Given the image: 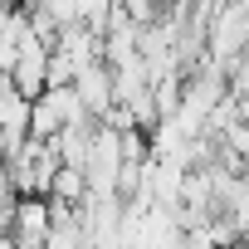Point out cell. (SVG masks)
Segmentation results:
<instances>
[{
    "mask_svg": "<svg viewBox=\"0 0 249 249\" xmlns=\"http://www.w3.org/2000/svg\"><path fill=\"white\" fill-rule=\"evenodd\" d=\"M0 166H5L15 196H49L54 171H59L64 161H59V152H54L49 137H25L20 147H10L5 157H0Z\"/></svg>",
    "mask_w": 249,
    "mask_h": 249,
    "instance_id": "6da1fadb",
    "label": "cell"
},
{
    "mask_svg": "<svg viewBox=\"0 0 249 249\" xmlns=\"http://www.w3.org/2000/svg\"><path fill=\"white\" fill-rule=\"evenodd\" d=\"M249 49V20H244V0H225V5L215 10L210 30H205V59L220 64L230 73V64Z\"/></svg>",
    "mask_w": 249,
    "mask_h": 249,
    "instance_id": "7a4b0ae2",
    "label": "cell"
},
{
    "mask_svg": "<svg viewBox=\"0 0 249 249\" xmlns=\"http://www.w3.org/2000/svg\"><path fill=\"white\" fill-rule=\"evenodd\" d=\"M88 117L73 83H49L39 98H30V137H54L59 127H69V122Z\"/></svg>",
    "mask_w": 249,
    "mask_h": 249,
    "instance_id": "3957f363",
    "label": "cell"
},
{
    "mask_svg": "<svg viewBox=\"0 0 249 249\" xmlns=\"http://www.w3.org/2000/svg\"><path fill=\"white\" fill-rule=\"evenodd\" d=\"M10 83L25 93V98H39L49 88V39H39L35 30L20 35V54L10 64Z\"/></svg>",
    "mask_w": 249,
    "mask_h": 249,
    "instance_id": "277c9868",
    "label": "cell"
},
{
    "mask_svg": "<svg viewBox=\"0 0 249 249\" xmlns=\"http://www.w3.org/2000/svg\"><path fill=\"white\" fill-rule=\"evenodd\" d=\"M88 249H122V196H83Z\"/></svg>",
    "mask_w": 249,
    "mask_h": 249,
    "instance_id": "5b68a950",
    "label": "cell"
},
{
    "mask_svg": "<svg viewBox=\"0 0 249 249\" xmlns=\"http://www.w3.org/2000/svg\"><path fill=\"white\" fill-rule=\"evenodd\" d=\"M49 220H54L49 196H15V205H10V239H15V244H35V249H44Z\"/></svg>",
    "mask_w": 249,
    "mask_h": 249,
    "instance_id": "8992f818",
    "label": "cell"
},
{
    "mask_svg": "<svg viewBox=\"0 0 249 249\" xmlns=\"http://www.w3.org/2000/svg\"><path fill=\"white\" fill-rule=\"evenodd\" d=\"M73 93H78V103H83V112L88 117H107L112 112V103H117V93H112V69L98 59V64H83L78 73H73Z\"/></svg>",
    "mask_w": 249,
    "mask_h": 249,
    "instance_id": "52a82bcc",
    "label": "cell"
},
{
    "mask_svg": "<svg viewBox=\"0 0 249 249\" xmlns=\"http://www.w3.org/2000/svg\"><path fill=\"white\" fill-rule=\"evenodd\" d=\"M83 196H88L83 166H59V171H54V186H49V200H69V205H83Z\"/></svg>",
    "mask_w": 249,
    "mask_h": 249,
    "instance_id": "ba28073f",
    "label": "cell"
},
{
    "mask_svg": "<svg viewBox=\"0 0 249 249\" xmlns=\"http://www.w3.org/2000/svg\"><path fill=\"white\" fill-rule=\"evenodd\" d=\"M117 5V0H73V15L83 20V25H93V30H103V20H107V10Z\"/></svg>",
    "mask_w": 249,
    "mask_h": 249,
    "instance_id": "9c48e42d",
    "label": "cell"
},
{
    "mask_svg": "<svg viewBox=\"0 0 249 249\" xmlns=\"http://www.w3.org/2000/svg\"><path fill=\"white\" fill-rule=\"evenodd\" d=\"M49 83H73V64L54 49H49Z\"/></svg>",
    "mask_w": 249,
    "mask_h": 249,
    "instance_id": "30bf717a",
    "label": "cell"
}]
</instances>
